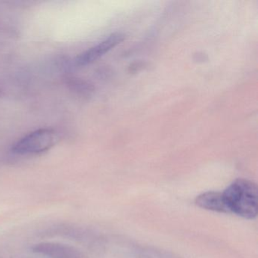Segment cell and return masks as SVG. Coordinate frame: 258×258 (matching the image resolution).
Listing matches in <instances>:
<instances>
[{
  "label": "cell",
  "mask_w": 258,
  "mask_h": 258,
  "mask_svg": "<svg viewBox=\"0 0 258 258\" xmlns=\"http://www.w3.org/2000/svg\"><path fill=\"white\" fill-rule=\"evenodd\" d=\"M196 204L203 209L228 214L222 192L207 191L202 193L196 198Z\"/></svg>",
  "instance_id": "cell-5"
},
{
  "label": "cell",
  "mask_w": 258,
  "mask_h": 258,
  "mask_svg": "<svg viewBox=\"0 0 258 258\" xmlns=\"http://www.w3.org/2000/svg\"><path fill=\"white\" fill-rule=\"evenodd\" d=\"M229 214L253 220L257 215V187L252 181L237 179L222 192Z\"/></svg>",
  "instance_id": "cell-1"
},
{
  "label": "cell",
  "mask_w": 258,
  "mask_h": 258,
  "mask_svg": "<svg viewBox=\"0 0 258 258\" xmlns=\"http://www.w3.org/2000/svg\"><path fill=\"white\" fill-rule=\"evenodd\" d=\"M33 250L49 258H84L75 247L55 242H43L36 244Z\"/></svg>",
  "instance_id": "cell-4"
},
{
  "label": "cell",
  "mask_w": 258,
  "mask_h": 258,
  "mask_svg": "<svg viewBox=\"0 0 258 258\" xmlns=\"http://www.w3.org/2000/svg\"><path fill=\"white\" fill-rule=\"evenodd\" d=\"M58 134L52 129H40L25 136L13 146L14 153L29 155L46 152L56 144Z\"/></svg>",
  "instance_id": "cell-2"
},
{
  "label": "cell",
  "mask_w": 258,
  "mask_h": 258,
  "mask_svg": "<svg viewBox=\"0 0 258 258\" xmlns=\"http://www.w3.org/2000/svg\"><path fill=\"white\" fill-rule=\"evenodd\" d=\"M124 39V34L121 33H114L99 44L90 48V49L79 55L77 59V62L81 66L91 64L99 59L102 55H105L108 51L115 47L119 43L123 42Z\"/></svg>",
  "instance_id": "cell-3"
}]
</instances>
